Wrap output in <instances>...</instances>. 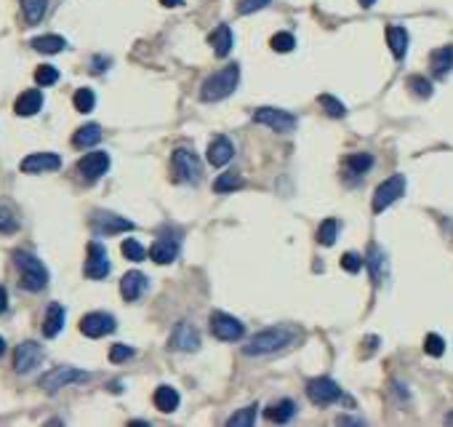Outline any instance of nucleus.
Listing matches in <instances>:
<instances>
[{
    "instance_id": "39",
    "label": "nucleus",
    "mask_w": 453,
    "mask_h": 427,
    "mask_svg": "<svg viewBox=\"0 0 453 427\" xmlns=\"http://www.w3.org/2000/svg\"><path fill=\"white\" fill-rule=\"evenodd\" d=\"M56 80H59V70L51 67V64H40V67L35 70V83H38V86H53Z\"/></svg>"
},
{
    "instance_id": "12",
    "label": "nucleus",
    "mask_w": 453,
    "mask_h": 427,
    "mask_svg": "<svg viewBox=\"0 0 453 427\" xmlns=\"http://www.w3.org/2000/svg\"><path fill=\"white\" fill-rule=\"evenodd\" d=\"M22 169L24 174H43V171H56L62 169V158L56 152H32L27 155L22 160Z\"/></svg>"
},
{
    "instance_id": "41",
    "label": "nucleus",
    "mask_w": 453,
    "mask_h": 427,
    "mask_svg": "<svg viewBox=\"0 0 453 427\" xmlns=\"http://www.w3.org/2000/svg\"><path fill=\"white\" fill-rule=\"evenodd\" d=\"M424 352L432 355V358H440V355L445 352V339H443L440 334H427V339H424Z\"/></svg>"
},
{
    "instance_id": "34",
    "label": "nucleus",
    "mask_w": 453,
    "mask_h": 427,
    "mask_svg": "<svg viewBox=\"0 0 453 427\" xmlns=\"http://www.w3.org/2000/svg\"><path fill=\"white\" fill-rule=\"evenodd\" d=\"M336 235H339V222L336 219H326L320 230H317V243L320 246H334Z\"/></svg>"
},
{
    "instance_id": "19",
    "label": "nucleus",
    "mask_w": 453,
    "mask_h": 427,
    "mask_svg": "<svg viewBox=\"0 0 453 427\" xmlns=\"http://www.w3.org/2000/svg\"><path fill=\"white\" fill-rule=\"evenodd\" d=\"M144 291H147V276L136 273V270L123 276V280H120V294H123V300L136 302Z\"/></svg>"
},
{
    "instance_id": "13",
    "label": "nucleus",
    "mask_w": 453,
    "mask_h": 427,
    "mask_svg": "<svg viewBox=\"0 0 453 427\" xmlns=\"http://www.w3.org/2000/svg\"><path fill=\"white\" fill-rule=\"evenodd\" d=\"M91 225H94L96 235H115V232H128V230H134V222L123 219L118 214H110V211H96Z\"/></svg>"
},
{
    "instance_id": "51",
    "label": "nucleus",
    "mask_w": 453,
    "mask_h": 427,
    "mask_svg": "<svg viewBox=\"0 0 453 427\" xmlns=\"http://www.w3.org/2000/svg\"><path fill=\"white\" fill-rule=\"evenodd\" d=\"M3 352H5V339L0 337V355H3Z\"/></svg>"
},
{
    "instance_id": "37",
    "label": "nucleus",
    "mask_w": 453,
    "mask_h": 427,
    "mask_svg": "<svg viewBox=\"0 0 453 427\" xmlns=\"http://www.w3.org/2000/svg\"><path fill=\"white\" fill-rule=\"evenodd\" d=\"M256 422V406H248V408H240L238 414L230 417V427H251Z\"/></svg>"
},
{
    "instance_id": "11",
    "label": "nucleus",
    "mask_w": 453,
    "mask_h": 427,
    "mask_svg": "<svg viewBox=\"0 0 453 427\" xmlns=\"http://www.w3.org/2000/svg\"><path fill=\"white\" fill-rule=\"evenodd\" d=\"M115 318L110 315V313H88L83 321H80V331L86 334V337H91V339H99V337H104V334H112L115 331Z\"/></svg>"
},
{
    "instance_id": "6",
    "label": "nucleus",
    "mask_w": 453,
    "mask_h": 427,
    "mask_svg": "<svg viewBox=\"0 0 453 427\" xmlns=\"http://www.w3.org/2000/svg\"><path fill=\"white\" fill-rule=\"evenodd\" d=\"M254 121L269 126L272 131H278V134H288V131L296 128V118L291 112H286V110H280V107H259L254 112Z\"/></svg>"
},
{
    "instance_id": "7",
    "label": "nucleus",
    "mask_w": 453,
    "mask_h": 427,
    "mask_svg": "<svg viewBox=\"0 0 453 427\" xmlns=\"http://www.w3.org/2000/svg\"><path fill=\"white\" fill-rule=\"evenodd\" d=\"M86 379H88V374L75 369V366H56V369H51L46 377L40 379V387L46 393H56L59 387H67L72 382H86Z\"/></svg>"
},
{
    "instance_id": "9",
    "label": "nucleus",
    "mask_w": 453,
    "mask_h": 427,
    "mask_svg": "<svg viewBox=\"0 0 453 427\" xmlns=\"http://www.w3.org/2000/svg\"><path fill=\"white\" fill-rule=\"evenodd\" d=\"M211 331H214L216 339H221V342H238L245 334V326L240 324L238 318L227 315V313H214L211 315Z\"/></svg>"
},
{
    "instance_id": "28",
    "label": "nucleus",
    "mask_w": 453,
    "mask_h": 427,
    "mask_svg": "<svg viewBox=\"0 0 453 427\" xmlns=\"http://www.w3.org/2000/svg\"><path fill=\"white\" fill-rule=\"evenodd\" d=\"M29 46L35 51H40V53H59V51H64L67 40L62 35H40V38H32Z\"/></svg>"
},
{
    "instance_id": "2",
    "label": "nucleus",
    "mask_w": 453,
    "mask_h": 427,
    "mask_svg": "<svg viewBox=\"0 0 453 427\" xmlns=\"http://www.w3.org/2000/svg\"><path fill=\"white\" fill-rule=\"evenodd\" d=\"M14 265L19 267L22 286L27 291H40L48 286V270L46 265L29 252H14Z\"/></svg>"
},
{
    "instance_id": "15",
    "label": "nucleus",
    "mask_w": 453,
    "mask_h": 427,
    "mask_svg": "<svg viewBox=\"0 0 453 427\" xmlns=\"http://www.w3.org/2000/svg\"><path fill=\"white\" fill-rule=\"evenodd\" d=\"M179 238L176 235H158L155 238V243H152V249H149V256H152V262H158V265H171L176 256H179Z\"/></svg>"
},
{
    "instance_id": "32",
    "label": "nucleus",
    "mask_w": 453,
    "mask_h": 427,
    "mask_svg": "<svg viewBox=\"0 0 453 427\" xmlns=\"http://www.w3.org/2000/svg\"><path fill=\"white\" fill-rule=\"evenodd\" d=\"M240 187H243V176L238 171H227L214 182L216 193H232V190H240Z\"/></svg>"
},
{
    "instance_id": "21",
    "label": "nucleus",
    "mask_w": 453,
    "mask_h": 427,
    "mask_svg": "<svg viewBox=\"0 0 453 427\" xmlns=\"http://www.w3.org/2000/svg\"><path fill=\"white\" fill-rule=\"evenodd\" d=\"M430 67L434 77H445L451 75L453 70V46H440L430 53Z\"/></svg>"
},
{
    "instance_id": "23",
    "label": "nucleus",
    "mask_w": 453,
    "mask_h": 427,
    "mask_svg": "<svg viewBox=\"0 0 453 427\" xmlns=\"http://www.w3.org/2000/svg\"><path fill=\"white\" fill-rule=\"evenodd\" d=\"M40 107H43V94H40L38 88H29V91H24L22 97L16 99V104H14L16 115H22V118H29V115L40 112Z\"/></svg>"
},
{
    "instance_id": "3",
    "label": "nucleus",
    "mask_w": 453,
    "mask_h": 427,
    "mask_svg": "<svg viewBox=\"0 0 453 427\" xmlns=\"http://www.w3.org/2000/svg\"><path fill=\"white\" fill-rule=\"evenodd\" d=\"M293 342V331H288L283 326L267 328V331H259L256 337H251V342L243 347L245 355H269V352L283 350L286 345Z\"/></svg>"
},
{
    "instance_id": "49",
    "label": "nucleus",
    "mask_w": 453,
    "mask_h": 427,
    "mask_svg": "<svg viewBox=\"0 0 453 427\" xmlns=\"http://www.w3.org/2000/svg\"><path fill=\"white\" fill-rule=\"evenodd\" d=\"M160 3H163V5H166V8H173V5H179V3H182V0H160Z\"/></svg>"
},
{
    "instance_id": "35",
    "label": "nucleus",
    "mask_w": 453,
    "mask_h": 427,
    "mask_svg": "<svg viewBox=\"0 0 453 427\" xmlns=\"http://www.w3.org/2000/svg\"><path fill=\"white\" fill-rule=\"evenodd\" d=\"M72 101H75V110H77V112H91L96 104V97L91 88H77Z\"/></svg>"
},
{
    "instance_id": "14",
    "label": "nucleus",
    "mask_w": 453,
    "mask_h": 427,
    "mask_svg": "<svg viewBox=\"0 0 453 427\" xmlns=\"http://www.w3.org/2000/svg\"><path fill=\"white\" fill-rule=\"evenodd\" d=\"M40 361H43V350H40L38 342H22L16 347V352H14V369H16V374L32 371Z\"/></svg>"
},
{
    "instance_id": "10",
    "label": "nucleus",
    "mask_w": 453,
    "mask_h": 427,
    "mask_svg": "<svg viewBox=\"0 0 453 427\" xmlns=\"http://www.w3.org/2000/svg\"><path fill=\"white\" fill-rule=\"evenodd\" d=\"M86 276L94 278V280H101V278L110 276V259H107V249H104L99 241H91V243H88Z\"/></svg>"
},
{
    "instance_id": "38",
    "label": "nucleus",
    "mask_w": 453,
    "mask_h": 427,
    "mask_svg": "<svg viewBox=\"0 0 453 427\" xmlns=\"http://www.w3.org/2000/svg\"><path fill=\"white\" fill-rule=\"evenodd\" d=\"M408 88L416 94V97H421V99H430L432 97V83L427 77L421 75H411L408 77Z\"/></svg>"
},
{
    "instance_id": "5",
    "label": "nucleus",
    "mask_w": 453,
    "mask_h": 427,
    "mask_svg": "<svg viewBox=\"0 0 453 427\" xmlns=\"http://www.w3.org/2000/svg\"><path fill=\"white\" fill-rule=\"evenodd\" d=\"M403 193H406V176L403 174H392L389 179H384L374 193V211L382 214L384 208H389L395 201H400Z\"/></svg>"
},
{
    "instance_id": "24",
    "label": "nucleus",
    "mask_w": 453,
    "mask_h": 427,
    "mask_svg": "<svg viewBox=\"0 0 453 427\" xmlns=\"http://www.w3.org/2000/svg\"><path fill=\"white\" fill-rule=\"evenodd\" d=\"M208 46L214 49V53L216 56H227L230 51H232V29L227 25H219L208 35Z\"/></svg>"
},
{
    "instance_id": "48",
    "label": "nucleus",
    "mask_w": 453,
    "mask_h": 427,
    "mask_svg": "<svg viewBox=\"0 0 453 427\" xmlns=\"http://www.w3.org/2000/svg\"><path fill=\"white\" fill-rule=\"evenodd\" d=\"M339 425H363V419H355V417H341Z\"/></svg>"
},
{
    "instance_id": "45",
    "label": "nucleus",
    "mask_w": 453,
    "mask_h": 427,
    "mask_svg": "<svg viewBox=\"0 0 453 427\" xmlns=\"http://www.w3.org/2000/svg\"><path fill=\"white\" fill-rule=\"evenodd\" d=\"M128 358H134V347H128V345H112V350H110V361L112 363H123Z\"/></svg>"
},
{
    "instance_id": "4",
    "label": "nucleus",
    "mask_w": 453,
    "mask_h": 427,
    "mask_svg": "<svg viewBox=\"0 0 453 427\" xmlns=\"http://www.w3.org/2000/svg\"><path fill=\"white\" fill-rule=\"evenodd\" d=\"M171 160H173V171H176L179 182L192 184V182H197L203 176V160L192 150H187V147H176Z\"/></svg>"
},
{
    "instance_id": "33",
    "label": "nucleus",
    "mask_w": 453,
    "mask_h": 427,
    "mask_svg": "<svg viewBox=\"0 0 453 427\" xmlns=\"http://www.w3.org/2000/svg\"><path fill=\"white\" fill-rule=\"evenodd\" d=\"M120 252H123V256L128 262H142V259H147V249H144L136 238H125L123 246H120Z\"/></svg>"
},
{
    "instance_id": "52",
    "label": "nucleus",
    "mask_w": 453,
    "mask_h": 427,
    "mask_svg": "<svg viewBox=\"0 0 453 427\" xmlns=\"http://www.w3.org/2000/svg\"><path fill=\"white\" fill-rule=\"evenodd\" d=\"M445 422H448V425H453V414H448V419H445Z\"/></svg>"
},
{
    "instance_id": "20",
    "label": "nucleus",
    "mask_w": 453,
    "mask_h": 427,
    "mask_svg": "<svg viewBox=\"0 0 453 427\" xmlns=\"http://www.w3.org/2000/svg\"><path fill=\"white\" fill-rule=\"evenodd\" d=\"M64 318H67V313H64V307L59 304V302H51L46 310V321H43V334H46L48 339H53V337H59L62 334V328H64Z\"/></svg>"
},
{
    "instance_id": "17",
    "label": "nucleus",
    "mask_w": 453,
    "mask_h": 427,
    "mask_svg": "<svg viewBox=\"0 0 453 427\" xmlns=\"http://www.w3.org/2000/svg\"><path fill=\"white\" fill-rule=\"evenodd\" d=\"M107 169H110V155H107V152H88V155L80 158V163H77V171L86 176L88 182L104 176Z\"/></svg>"
},
{
    "instance_id": "27",
    "label": "nucleus",
    "mask_w": 453,
    "mask_h": 427,
    "mask_svg": "<svg viewBox=\"0 0 453 427\" xmlns=\"http://www.w3.org/2000/svg\"><path fill=\"white\" fill-rule=\"evenodd\" d=\"M293 414H296V403L293 401H278V403H272L269 408H264V417H267L269 422H278V425L288 422Z\"/></svg>"
},
{
    "instance_id": "36",
    "label": "nucleus",
    "mask_w": 453,
    "mask_h": 427,
    "mask_svg": "<svg viewBox=\"0 0 453 427\" xmlns=\"http://www.w3.org/2000/svg\"><path fill=\"white\" fill-rule=\"evenodd\" d=\"M269 46H272V51H278V53H288V51L296 49V38L291 32H278V35L269 38Z\"/></svg>"
},
{
    "instance_id": "29",
    "label": "nucleus",
    "mask_w": 453,
    "mask_h": 427,
    "mask_svg": "<svg viewBox=\"0 0 453 427\" xmlns=\"http://www.w3.org/2000/svg\"><path fill=\"white\" fill-rule=\"evenodd\" d=\"M99 139H101V128L96 126V123H88V126H83V128L75 131L72 145H75V147H94Z\"/></svg>"
},
{
    "instance_id": "30",
    "label": "nucleus",
    "mask_w": 453,
    "mask_h": 427,
    "mask_svg": "<svg viewBox=\"0 0 453 427\" xmlns=\"http://www.w3.org/2000/svg\"><path fill=\"white\" fill-rule=\"evenodd\" d=\"M371 166H374V155L371 152H355V155L347 158V169H350V174L355 176H363L365 171H371Z\"/></svg>"
},
{
    "instance_id": "43",
    "label": "nucleus",
    "mask_w": 453,
    "mask_h": 427,
    "mask_svg": "<svg viewBox=\"0 0 453 427\" xmlns=\"http://www.w3.org/2000/svg\"><path fill=\"white\" fill-rule=\"evenodd\" d=\"M341 267L347 270V273H360V267H363V256L355 252H347L341 256Z\"/></svg>"
},
{
    "instance_id": "8",
    "label": "nucleus",
    "mask_w": 453,
    "mask_h": 427,
    "mask_svg": "<svg viewBox=\"0 0 453 427\" xmlns=\"http://www.w3.org/2000/svg\"><path fill=\"white\" fill-rule=\"evenodd\" d=\"M307 395H310V401L317 403V406H328V403H334L341 398V387L336 385L334 379L315 377L307 382Z\"/></svg>"
},
{
    "instance_id": "18",
    "label": "nucleus",
    "mask_w": 453,
    "mask_h": 427,
    "mask_svg": "<svg viewBox=\"0 0 453 427\" xmlns=\"http://www.w3.org/2000/svg\"><path fill=\"white\" fill-rule=\"evenodd\" d=\"M232 158H235V147H232V139L230 136H216L214 142L208 145V163L216 166V169L227 166Z\"/></svg>"
},
{
    "instance_id": "47",
    "label": "nucleus",
    "mask_w": 453,
    "mask_h": 427,
    "mask_svg": "<svg viewBox=\"0 0 453 427\" xmlns=\"http://www.w3.org/2000/svg\"><path fill=\"white\" fill-rule=\"evenodd\" d=\"M107 64H110V59H94V70H96V73L107 70Z\"/></svg>"
},
{
    "instance_id": "22",
    "label": "nucleus",
    "mask_w": 453,
    "mask_h": 427,
    "mask_svg": "<svg viewBox=\"0 0 453 427\" xmlns=\"http://www.w3.org/2000/svg\"><path fill=\"white\" fill-rule=\"evenodd\" d=\"M408 43H411V38H408L406 27H400V25L387 27V46H389V51L395 53V59H403V56H406Z\"/></svg>"
},
{
    "instance_id": "31",
    "label": "nucleus",
    "mask_w": 453,
    "mask_h": 427,
    "mask_svg": "<svg viewBox=\"0 0 453 427\" xmlns=\"http://www.w3.org/2000/svg\"><path fill=\"white\" fill-rule=\"evenodd\" d=\"M46 5L48 0H22V11L27 25H38L43 19V14H46Z\"/></svg>"
},
{
    "instance_id": "26",
    "label": "nucleus",
    "mask_w": 453,
    "mask_h": 427,
    "mask_svg": "<svg viewBox=\"0 0 453 427\" xmlns=\"http://www.w3.org/2000/svg\"><path fill=\"white\" fill-rule=\"evenodd\" d=\"M155 406L163 411V414H171L179 408V393L171 387V385H160L155 390Z\"/></svg>"
},
{
    "instance_id": "40",
    "label": "nucleus",
    "mask_w": 453,
    "mask_h": 427,
    "mask_svg": "<svg viewBox=\"0 0 453 427\" xmlns=\"http://www.w3.org/2000/svg\"><path fill=\"white\" fill-rule=\"evenodd\" d=\"M317 101L326 107V112H328V115H334V118H344V110H347V107L336 99V97H331V94H320Z\"/></svg>"
},
{
    "instance_id": "44",
    "label": "nucleus",
    "mask_w": 453,
    "mask_h": 427,
    "mask_svg": "<svg viewBox=\"0 0 453 427\" xmlns=\"http://www.w3.org/2000/svg\"><path fill=\"white\" fill-rule=\"evenodd\" d=\"M269 5V0H238V14H256Z\"/></svg>"
},
{
    "instance_id": "50",
    "label": "nucleus",
    "mask_w": 453,
    "mask_h": 427,
    "mask_svg": "<svg viewBox=\"0 0 453 427\" xmlns=\"http://www.w3.org/2000/svg\"><path fill=\"white\" fill-rule=\"evenodd\" d=\"M360 5H363V8H371V5H374V3H376V0H358Z\"/></svg>"
},
{
    "instance_id": "1",
    "label": "nucleus",
    "mask_w": 453,
    "mask_h": 427,
    "mask_svg": "<svg viewBox=\"0 0 453 427\" xmlns=\"http://www.w3.org/2000/svg\"><path fill=\"white\" fill-rule=\"evenodd\" d=\"M240 83V67L238 64H227L219 73L206 77V83L200 86V99L203 101H221L227 99Z\"/></svg>"
},
{
    "instance_id": "46",
    "label": "nucleus",
    "mask_w": 453,
    "mask_h": 427,
    "mask_svg": "<svg viewBox=\"0 0 453 427\" xmlns=\"http://www.w3.org/2000/svg\"><path fill=\"white\" fill-rule=\"evenodd\" d=\"M5 307H8V294H5V289L0 286V313H5Z\"/></svg>"
},
{
    "instance_id": "25",
    "label": "nucleus",
    "mask_w": 453,
    "mask_h": 427,
    "mask_svg": "<svg viewBox=\"0 0 453 427\" xmlns=\"http://www.w3.org/2000/svg\"><path fill=\"white\" fill-rule=\"evenodd\" d=\"M368 265H371V278H374V283L379 286L384 278H387V254L379 243H371V249H368Z\"/></svg>"
},
{
    "instance_id": "16",
    "label": "nucleus",
    "mask_w": 453,
    "mask_h": 427,
    "mask_svg": "<svg viewBox=\"0 0 453 427\" xmlns=\"http://www.w3.org/2000/svg\"><path fill=\"white\" fill-rule=\"evenodd\" d=\"M200 347V334H197V328L187 324V321H182L179 326L173 328V334H171V350H184V352H192Z\"/></svg>"
},
{
    "instance_id": "42",
    "label": "nucleus",
    "mask_w": 453,
    "mask_h": 427,
    "mask_svg": "<svg viewBox=\"0 0 453 427\" xmlns=\"http://www.w3.org/2000/svg\"><path fill=\"white\" fill-rule=\"evenodd\" d=\"M16 217H14V211L5 206V203H0V232H16Z\"/></svg>"
}]
</instances>
